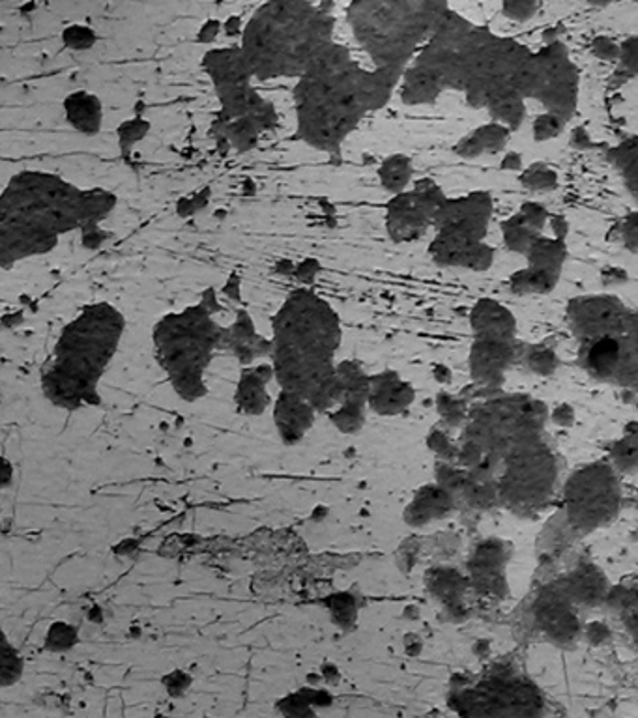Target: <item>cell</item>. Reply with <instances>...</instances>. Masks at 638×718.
Instances as JSON below:
<instances>
[{
  "label": "cell",
  "mask_w": 638,
  "mask_h": 718,
  "mask_svg": "<svg viewBox=\"0 0 638 718\" xmlns=\"http://www.w3.org/2000/svg\"><path fill=\"white\" fill-rule=\"evenodd\" d=\"M538 51L474 25L459 13H444L401 81L408 105L435 104L444 93L465 94L492 122L519 128L527 99L535 101Z\"/></svg>",
  "instance_id": "cell-1"
},
{
  "label": "cell",
  "mask_w": 638,
  "mask_h": 718,
  "mask_svg": "<svg viewBox=\"0 0 638 718\" xmlns=\"http://www.w3.org/2000/svg\"><path fill=\"white\" fill-rule=\"evenodd\" d=\"M113 206L107 191H83L51 172H19L0 199V265L53 251L75 228L98 231Z\"/></svg>",
  "instance_id": "cell-2"
},
{
  "label": "cell",
  "mask_w": 638,
  "mask_h": 718,
  "mask_svg": "<svg viewBox=\"0 0 638 718\" xmlns=\"http://www.w3.org/2000/svg\"><path fill=\"white\" fill-rule=\"evenodd\" d=\"M403 77L365 68L333 42L295 88L296 136L322 152H338L363 117L386 105Z\"/></svg>",
  "instance_id": "cell-3"
},
{
  "label": "cell",
  "mask_w": 638,
  "mask_h": 718,
  "mask_svg": "<svg viewBox=\"0 0 638 718\" xmlns=\"http://www.w3.org/2000/svg\"><path fill=\"white\" fill-rule=\"evenodd\" d=\"M272 330L277 386L311 403L338 373L336 354L343 337L339 314L313 290L298 289L277 311Z\"/></svg>",
  "instance_id": "cell-4"
},
{
  "label": "cell",
  "mask_w": 638,
  "mask_h": 718,
  "mask_svg": "<svg viewBox=\"0 0 638 718\" xmlns=\"http://www.w3.org/2000/svg\"><path fill=\"white\" fill-rule=\"evenodd\" d=\"M124 330V314L105 301L88 306L64 325L42 368L45 399L64 410L99 405V382L118 352Z\"/></svg>",
  "instance_id": "cell-5"
},
{
  "label": "cell",
  "mask_w": 638,
  "mask_h": 718,
  "mask_svg": "<svg viewBox=\"0 0 638 718\" xmlns=\"http://www.w3.org/2000/svg\"><path fill=\"white\" fill-rule=\"evenodd\" d=\"M328 4L274 0L253 13L242 32V56L258 81L298 77L333 43Z\"/></svg>",
  "instance_id": "cell-6"
},
{
  "label": "cell",
  "mask_w": 638,
  "mask_h": 718,
  "mask_svg": "<svg viewBox=\"0 0 638 718\" xmlns=\"http://www.w3.org/2000/svg\"><path fill=\"white\" fill-rule=\"evenodd\" d=\"M565 314L588 375L638 394V308L614 296H578Z\"/></svg>",
  "instance_id": "cell-7"
},
{
  "label": "cell",
  "mask_w": 638,
  "mask_h": 718,
  "mask_svg": "<svg viewBox=\"0 0 638 718\" xmlns=\"http://www.w3.org/2000/svg\"><path fill=\"white\" fill-rule=\"evenodd\" d=\"M446 12L429 0H360L347 8V19L373 66L405 77Z\"/></svg>",
  "instance_id": "cell-8"
},
{
  "label": "cell",
  "mask_w": 638,
  "mask_h": 718,
  "mask_svg": "<svg viewBox=\"0 0 638 718\" xmlns=\"http://www.w3.org/2000/svg\"><path fill=\"white\" fill-rule=\"evenodd\" d=\"M156 360L174 394L188 403L203 399L206 368L214 352L225 344V330L215 322L206 303L166 314L153 328Z\"/></svg>",
  "instance_id": "cell-9"
},
{
  "label": "cell",
  "mask_w": 638,
  "mask_h": 718,
  "mask_svg": "<svg viewBox=\"0 0 638 718\" xmlns=\"http://www.w3.org/2000/svg\"><path fill=\"white\" fill-rule=\"evenodd\" d=\"M491 214V197L487 193H468L465 197L446 199L436 215V236L429 247L436 265L474 271L487 270L495 257L492 247L483 242Z\"/></svg>",
  "instance_id": "cell-10"
},
{
  "label": "cell",
  "mask_w": 638,
  "mask_h": 718,
  "mask_svg": "<svg viewBox=\"0 0 638 718\" xmlns=\"http://www.w3.org/2000/svg\"><path fill=\"white\" fill-rule=\"evenodd\" d=\"M448 704L462 718H541L545 709L540 688L502 666L460 679L449 690Z\"/></svg>",
  "instance_id": "cell-11"
},
{
  "label": "cell",
  "mask_w": 638,
  "mask_h": 718,
  "mask_svg": "<svg viewBox=\"0 0 638 718\" xmlns=\"http://www.w3.org/2000/svg\"><path fill=\"white\" fill-rule=\"evenodd\" d=\"M203 66L222 104L220 124L223 129L258 137L276 124L274 107L252 86V69L247 68L240 47L210 51L204 55Z\"/></svg>",
  "instance_id": "cell-12"
},
{
  "label": "cell",
  "mask_w": 638,
  "mask_h": 718,
  "mask_svg": "<svg viewBox=\"0 0 638 718\" xmlns=\"http://www.w3.org/2000/svg\"><path fill=\"white\" fill-rule=\"evenodd\" d=\"M556 475V459L543 437L530 438L500 461L498 502L515 513L532 515L553 496Z\"/></svg>",
  "instance_id": "cell-13"
},
{
  "label": "cell",
  "mask_w": 638,
  "mask_h": 718,
  "mask_svg": "<svg viewBox=\"0 0 638 718\" xmlns=\"http://www.w3.org/2000/svg\"><path fill=\"white\" fill-rule=\"evenodd\" d=\"M621 510V483L616 468L594 462L573 472L564 489V521L575 535L605 528Z\"/></svg>",
  "instance_id": "cell-14"
},
{
  "label": "cell",
  "mask_w": 638,
  "mask_h": 718,
  "mask_svg": "<svg viewBox=\"0 0 638 718\" xmlns=\"http://www.w3.org/2000/svg\"><path fill=\"white\" fill-rule=\"evenodd\" d=\"M578 72L562 43H551L538 51L535 101L545 107L546 115L570 120L577 109Z\"/></svg>",
  "instance_id": "cell-15"
},
{
  "label": "cell",
  "mask_w": 638,
  "mask_h": 718,
  "mask_svg": "<svg viewBox=\"0 0 638 718\" xmlns=\"http://www.w3.org/2000/svg\"><path fill=\"white\" fill-rule=\"evenodd\" d=\"M446 203V195L433 180H422L414 190L400 193L390 201L386 212L387 234L393 242L422 238Z\"/></svg>",
  "instance_id": "cell-16"
},
{
  "label": "cell",
  "mask_w": 638,
  "mask_h": 718,
  "mask_svg": "<svg viewBox=\"0 0 638 718\" xmlns=\"http://www.w3.org/2000/svg\"><path fill=\"white\" fill-rule=\"evenodd\" d=\"M535 625L551 644L570 647L581 639L577 602L571 599L562 582L551 583L534 602Z\"/></svg>",
  "instance_id": "cell-17"
},
{
  "label": "cell",
  "mask_w": 638,
  "mask_h": 718,
  "mask_svg": "<svg viewBox=\"0 0 638 718\" xmlns=\"http://www.w3.org/2000/svg\"><path fill=\"white\" fill-rule=\"evenodd\" d=\"M338 375L341 381V399H339L338 406L328 414V419L332 421L339 432L357 435L365 424L371 375L363 371L360 363L352 362V360L338 363Z\"/></svg>",
  "instance_id": "cell-18"
},
{
  "label": "cell",
  "mask_w": 638,
  "mask_h": 718,
  "mask_svg": "<svg viewBox=\"0 0 638 718\" xmlns=\"http://www.w3.org/2000/svg\"><path fill=\"white\" fill-rule=\"evenodd\" d=\"M510 548L500 539H487L474 550L468 564V580L478 596L500 601L508 593L506 567Z\"/></svg>",
  "instance_id": "cell-19"
},
{
  "label": "cell",
  "mask_w": 638,
  "mask_h": 718,
  "mask_svg": "<svg viewBox=\"0 0 638 718\" xmlns=\"http://www.w3.org/2000/svg\"><path fill=\"white\" fill-rule=\"evenodd\" d=\"M515 357V339L474 337L470 349V375L487 387H498Z\"/></svg>",
  "instance_id": "cell-20"
},
{
  "label": "cell",
  "mask_w": 638,
  "mask_h": 718,
  "mask_svg": "<svg viewBox=\"0 0 638 718\" xmlns=\"http://www.w3.org/2000/svg\"><path fill=\"white\" fill-rule=\"evenodd\" d=\"M315 418H317V410L306 397L290 392H279L274 403V424L285 446L301 442L313 427Z\"/></svg>",
  "instance_id": "cell-21"
},
{
  "label": "cell",
  "mask_w": 638,
  "mask_h": 718,
  "mask_svg": "<svg viewBox=\"0 0 638 718\" xmlns=\"http://www.w3.org/2000/svg\"><path fill=\"white\" fill-rule=\"evenodd\" d=\"M414 387L403 381L397 373L384 371L379 375H371L369 387V408L379 416H400L411 408L414 403Z\"/></svg>",
  "instance_id": "cell-22"
},
{
  "label": "cell",
  "mask_w": 638,
  "mask_h": 718,
  "mask_svg": "<svg viewBox=\"0 0 638 718\" xmlns=\"http://www.w3.org/2000/svg\"><path fill=\"white\" fill-rule=\"evenodd\" d=\"M455 502L457 500L454 494L443 485H425L412 496L403 518L412 528H424L433 522L446 518L455 510Z\"/></svg>",
  "instance_id": "cell-23"
},
{
  "label": "cell",
  "mask_w": 638,
  "mask_h": 718,
  "mask_svg": "<svg viewBox=\"0 0 638 718\" xmlns=\"http://www.w3.org/2000/svg\"><path fill=\"white\" fill-rule=\"evenodd\" d=\"M274 378L272 365H255L246 368L240 375L238 386L234 392V405L240 414L246 416H260L270 406L272 399L268 394V382Z\"/></svg>",
  "instance_id": "cell-24"
},
{
  "label": "cell",
  "mask_w": 638,
  "mask_h": 718,
  "mask_svg": "<svg viewBox=\"0 0 638 718\" xmlns=\"http://www.w3.org/2000/svg\"><path fill=\"white\" fill-rule=\"evenodd\" d=\"M425 586L433 599L440 602L449 615L457 618L465 614V597L470 588V580L455 571L454 567H433L425 575Z\"/></svg>",
  "instance_id": "cell-25"
},
{
  "label": "cell",
  "mask_w": 638,
  "mask_h": 718,
  "mask_svg": "<svg viewBox=\"0 0 638 718\" xmlns=\"http://www.w3.org/2000/svg\"><path fill=\"white\" fill-rule=\"evenodd\" d=\"M549 222V214L541 204H524L515 215H511L508 222L503 223L502 234L506 246L511 251L527 253L528 247L540 238L541 231Z\"/></svg>",
  "instance_id": "cell-26"
},
{
  "label": "cell",
  "mask_w": 638,
  "mask_h": 718,
  "mask_svg": "<svg viewBox=\"0 0 638 718\" xmlns=\"http://www.w3.org/2000/svg\"><path fill=\"white\" fill-rule=\"evenodd\" d=\"M562 586L570 593L571 599L577 602V607H597L607 601L608 593L613 590L608 578L592 564L573 569L562 580Z\"/></svg>",
  "instance_id": "cell-27"
},
{
  "label": "cell",
  "mask_w": 638,
  "mask_h": 718,
  "mask_svg": "<svg viewBox=\"0 0 638 718\" xmlns=\"http://www.w3.org/2000/svg\"><path fill=\"white\" fill-rule=\"evenodd\" d=\"M474 337H506L515 339L517 320L510 309L498 301L483 298L474 306L470 313Z\"/></svg>",
  "instance_id": "cell-28"
},
{
  "label": "cell",
  "mask_w": 638,
  "mask_h": 718,
  "mask_svg": "<svg viewBox=\"0 0 638 718\" xmlns=\"http://www.w3.org/2000/svg\"><path fill=\"white\" fill-rule=\"evenodd\" d=\"M524 255L528 258L527 270L538 271L541 276H546L559 282L565 260V244L562 234H556L553 238L541 234L540 238L528 247Z\"/></svg>",
  "instance_id": "cell-29"
},
{
  "label": "cell",
  "mask_w": 638,
  "mask_h": 718,
  "mask_svg": "<svg viewBox=\"0 0 638 718\" xmlns=\"http://www.w3.org/2000/svg\"><path fill=\"white\" fill-rule=\"evenodd\" d=\"M225 344L231 346L242 363H252L255 357L272 354V343L255 332L252 319L246 313H240L233 328L225 332Z\"/></svg>",
  "instance_id": "cell-30"
},
{
  "label": "cell",
  "mask_w": 638,
  "mask_h": 718,
  "mask_svg": "<svg viewBox=\"0 0 638 718\" xmlns=\"http://www.w3.org/2000/svg\"><path fill=\"white\" fill-rule=\"evenodd\" d=\"M510 141V128L502 124L491 122L481 128L474 129L465 139H460L455 148L462 158H478L481 154H497Z\"/></svg>",
  "instance_id": "cell-31"
},
{
  "label": "cell",
  "mask_w": 638,
  "mask_h": 718,
  "mask_svg": "<svg viewBox=\"0 0 638 718\" xmlns=\"http://www.w3.org/2000/svg\"><path fill=\"white\" fill-rule=\"evenodd\" d=\"M64 111H66L68 122L85 136H94L102 128V117H104L102 104L93 94L83 93V90L70 94L64 101Z\"/></svg>",
  "instance_id": "cell-32"
},
{
  "label": "cell",
  "mask_w": 638,
  "mask_h": 718,
  "mask_svg": "<svg viewBox=\"0 0 638 718\" xmlns=\"http://www.w3.org/2000/svg\"><path fill=\"white\" fill-rule=\"evenodd\" d=\"M607 160L613 163L627 191L638 203V137H631L618 147L610 148Z\"/></svg>",
  "instance_id": "cell-33"
},
{
  "label": "cell",
  "mask_w": 638,
  "mask_h": 718,
  "mask_svg": "<svg viewBox=\"0 0 638 718\" xmlns=\"http://www.w3.org/2000/svg\"><path fill=\"white\" fill-rule=\"evenodd\" d=\"M607 604L620 614L627 633L638 644V590L635 588H613L607 597Z\"/></svg>",
  "instance_id": "cell-34"
},
{
  "label": "cell",
  "mask_w": 638,
  "mask_h": 718,
  "mask_svg": "<svg viewBox=\"0 0 638 718\" xmlns=\"http://www.w3.org/2000/svg\"><path fill=\"white\" fill-rule=\"evenodd\" d=\"M412 174H414L412 161L406 156H392L379 169L381 184L384 185V190L393 193V197L405 193L406 185L411 184Z\"/></svg>",
  "instance_id": "cell-35"
},
{
  "label": "cell",
  "mask_w": 638,
  "mask_h": 718,
  "mask_svg": "<svg viewBox=\"0 0 638 718\" xmlns=\"http://www.w3.org/2000/svg\"><path fill=\"white\" fill-rule=\"evenodd\" d=\"M326 608L332 615V621L339 629H352L357 625L358 620V601L357 597L350 596L347 591L333 593L325 599Z\"/></svg>",
  "instance_id": "cell-36"
},
{
  "label": "cell",
  "mask_w": 638,
  "mask_h": 718,
  "mask_svg": "<svg viewBox=\"0 0 638 718\" xmlns=\"http://www.w3.org/2000/svg\"><path fill=\"white\" fill-rule=\"evenodd\" d=\"M276 711L281 715V718H317L319 709L311 704L306 690L300 688L279 698Z\"/></svg>",
  "instance_id": "cell-37"
},
{
  "label": "cell",
  "mask_w": 638,
  "mask_h": 718,
  "mask_svg": "<svg viewBox=\"0 0 638 718\" xmlns=\"http://www.w3.org/2000/svg\"><path fill=\"white\" fill-rule=\"evenodd\" d=\"M23 672H25V661L10 644V640H7L2 645V661H0V687H12L23 677Z\"/></svg>",
  "instance_id": "cell-38"
},
{
  "label": "cell",
  "mask_w": 638,
  "mask_h": 718,
  "mask_svg": "<svg viewBox=\"0 0 638 718\" xmlns=\"http://www.w3.org/2000/svg\"><path fill=\"white\" fill-rule=\"evenodd\" d=\"M77 640H79V633L74 625L56 621L45 634V647L53 653H64V651L72 650L77 644Z\"/></svg>",
  "instance_id": "cell-39"
},
{
  "label": "cell",
  "mask_w": 638,
  "mask_h": 718,
  "mask_svg": "<svg viewBox=\"0 0 638 718\" xmlns=\"http://www.w3.org/2000/svg\"><path fill=\"white\" fill-rule=\"evenodd\" d=\"M521 182L528 190L551 191L559 185V174L551 167L535 163L522 172Z\"/></svg>",
  "instance_id": "cell-40"
},
{
  "label": "cell",
  "mask_w": 638,
  "mask_h": 718,
  "mask_svg": "<svg viewBox=\"0 0 638 718\" xmlns=\"http://www.w3.org/2000/svg\"><path fill=\"white\" fill-rule=\"evenodd\" d=\"M616 77L620 81L632 79L638 75V37H629L620 45V56L616 62Z\"/></svg>",
  "instance_id": "cell-41"
},
{
  "label": "cell",
  "mask_w": 638,
  "mask_h": 718,
  "mask_svg": "<svg viewBox=\"0 0 638 718\" xmlns=\"http://www.w3.org/2000/svg\"><path fill=\"white\" fill-rule=\"evenodd\" d=\"M436 406H438V414L444 419V424L455 427V425H460L467 419V405L462 400L457 399V397H454V395H438Z\"/></svg>",
  "instance_id": "cell-42"
},
{
  "label": "cell",
  "mask_w": 638,
  "mask_h": 718,
  "mask_svg": "<svg viewBox=\"0 0 638 718\" xmlns=\"http://www.w3.org/2000/svg\"><path fill=\"white\" fill-rule=\"evenodd\" d=\"M528 368L534 371L535 375L546 376L553 375L554 368H556V354H554L551 349H543V346H538L534 351H530L524 357Z\"/></svg>",
  "instance_id": "cell-43"
},
{
  "label": "cell",
  "mask_w": 638,
  "mask_h": 718,
  "mask_svg": "<svg viewBox=\"0 0 638 718\" xmlns=\"http://www.w3.org/2000/svg\"><path fill=\"white\" fill-rule=\"evenodd\" d=\"M161 683H163V688L171 698L180 700V698H184L191 685H193V677L184 669H174V672H169Z\"/></svg>",
  "instance_id": "cell-44"
},
{
  "label": "cell",
  "mask_w": 638,
  "mask_h": 718,
  "mask_svg": "<svg viewBox=\"0 0 638 718\" xmlns=\"http://www.w3.org/2000/svg\"><path fill=\"white\" fill-rule=\"evenodd\" d=\"M564 126L565 120H562V118L543 112V115H540V117L535 118L534 137L538 139V141H549V139L559 137L560 133H562Z\"/></svg>",
  "instance_id": "cell-45"
},
{
  "label": "cell",
  "mask_w": 638,
  "mask_h": 718,
  "mask_svg": "<svg viewBox=\"0 0 638 718\" xmlns=\"http://www.w3.org/2000/svg\"><path fill=\"white\" fill-rule=\"evenodd\" d=\"M64 42L72 50H88L96 42V36L85 26H70L68 31L64 32Z\"/></svg>",
  "instance_id": "cell-46"
},
{
  "label": "cell",
  "mask_w": 638,
  "mask_h": 718,
  "mask_svg": "<svg viewBox=\"0 0 638 718\" xmlns=\"http://www.w3.org/2000/svg\"><path fill=\"white\" fill-rule=\"evenodd\" d=\"M620 239L624 247H627L629 251L638 253V212L635 214L627 215L626 219L621 222L620 227Z\"/></svg>",
  "instance_id": "cell-47"
},
{
  "label": "cell",
  "mask_w": 638,
  "mask_h": 718,
  "mask_svg": "<svg viewBox=\"0 0 638 718\" xmlns=\"http://www.w3.org/2000/svg\"><path fill=\"white\" fill-rule=\"evenodd\" d=\"M502 10L506 15L515 21H527V19L534 18L535 12L540 10L538 2H503Z\"/></svg>",
  "instance_id": "cell-48"
},
{
  "label": "cell",
  "mask_w": 638,
  "mask_h": 718,
  "mask_svg": "<svg viewBox=\"0 0 638 718\" xmlns=\"http://www.w3.org/2000/svg\"><path fill=\"white\" fill-rule=\"evenodd\" d=\"M147 129L148 124L142 122L141 118H136V120H131V122L124 124L120 131H118V133H120V142H123V147L128 150L134 142L142 139V136L147 133Z\"/></svg>",
  "instance_id": "cell-49"
},
{
  "label": "cell",
  "mask_w": 638,
  "mask_h": 718,
  "mask_svg": "<svg viewBox=\"0 0 638 718\" xmlns=\"http://www.w3.org/2000/svg\"><path fill=\"white\" fill-rule=\"evenodd\" d=\"M592 51L597 58L602 61H614L618 62V56H620V45L610 40L607 36H599L592 42Z\"/></svg>",
  "instance_id": "cell-50"
},
{
  "label": "cell",
  "mask_w": 638,
  "mask_h": 718,
  "mask_svg": "<svg viewBox=\"0 0 638 718\" xmlns=\"http://www.w3.org/2000/svg\"><path fill=\"white\" fill-rule=\"evenodd\" d=\"M320 676H322V682L330 685V687H333L341 679V674L333 664H326L325 668L320 669Z\"/></svg>",
  "instance_id": "cell-51"
},
{
  "label": "cell",
  "mask_w": 638,
  "mask_h": 718,
  "mask_svg": "<svg viewBox=\"0 0 638 718\" xmlns=\"http://www.w3.org/2000/svg\"><path fill=\"white\" fill-rule=\"evenodd\" d=\"M503 169H517V167L521 165V156L519 154H508L506 156V160H503Z\"/></svg>",
  "instance_id": "cell-52"
}]
</instances>
